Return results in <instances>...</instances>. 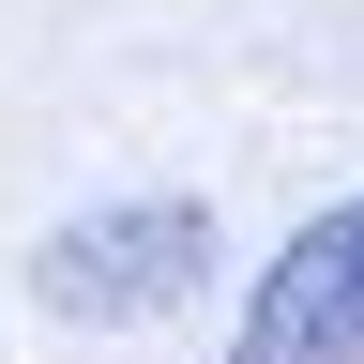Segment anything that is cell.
I'll use <instances>...</instances> for the list:
<instances>
[{
  "label": "cell",
  "instance_id": "1",
  "mask_svg": "<svg viewBox=\"0 0 364 364\" xmlns=\"http://www.w3.org/2000/svg\"><path fill=\"white\" fill-rule=\"evenodd\" d=\"M198 258H213V213L198 198H122V213H76L61 243L31 258V289L61 318H152V304L198 289Z\"/></svg>",
  "mask_w": 364,
  "mask_h": 364
},
{
  "label": "cell",
  "instance_id": "2",
  "mask_svg": "<svg viewBox=\"0 0 364 364\" xmlns=\"http://www.w3.org/2000/svg\"><path fill=\"white\" fill-rule=\"evenodd\" d=\"M228 364H364V198H334L318 228H289V258H258Z\"/></svg>",
  "mask_w": 364,
  "mask_h": 364
}]
</instances>
